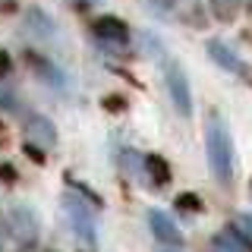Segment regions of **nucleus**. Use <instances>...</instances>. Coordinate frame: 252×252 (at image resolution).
<instances>
[{
  "label": "nucleus",
  "instance_id": "1",
  "mask_svg": "<svg viewBox=\"0 0 252 252\" xmlns=\"http://www.w3.org/2000/svg\"><path fill=\"white\" fill-rule=\"evenodd\" d=\"M205 145H208L211 173H215L220 183H230V177H233V142H230V132H227V123L220 120L218 114L208 117V126H205Z\"/></svg>",
  "mask_w": 252,
  "mask_h": 252
},
{
  "label": "nucleus",
  "instance_id": "2",
  "mask_svg": "<svg viewBox=\"0 0 252 252\" xmlns=\"http://www.w3.org/2000/svg\"><path fill=\"white\" fill-rule=\"evenodd\" d=\"M167 92H170V101H173V107H177V114H183V117L192 114L189 82H186V73L177 66V63H170V66H167Z\"/></svg>",
  "mask_w": 252,
  "mask_h": 252
},
{
  "label": "nucleus",
  "instance_id": "3",
  "mask_svg": "<svg viewBox=\"0 0 252 252\" xmlns=\"http://www.w3.org/2000/svg\"><path fill=\"white\" fill-rule=\"evenodd\" d=\"M92 32L98 38H104V41H126L129 38V29H126L123 19H117V16H98V19L92 22Z\"/></svg>",
  "mask_w": 252,
  "mask_h": 252
},
{
  "label": "nucleus",
  "instance_id": "4",
  "mask_svg": "<svg viewBox=\"0 0 252 252\" xmlns=\"http://www.w3.org/2000/svg\"><path fill=\"white\" fill-rule=\"evenodd\" d=\"M29 136L35 142H41V148H51L57 142V126H54L47 117H32L29 120Z\"/></svg>",
  "mask_w": 252,
  "mask_h": 252
},
{
  "label": "nucleus",
  "instance_id": "5",
  "mask_svg": "<svg viewBox=\"0 0 252 252\" xmlns=\"http://www.w3.org/2000/svg\"><path fill=\"white\" fill-rule=\"evenodd\" d=\"M145 173L152 177L155 186H167L170 183V167H167V161L158 158V155H148L145 158Z\"/></svg>",
  "mask_w": 252,
  "mask_h": 252
},
{
  "label": "nucleus",
  "instance_id": "6",
  "mask_svg": "<svg viewBox=\"0 0 252 252\" xmlns=\"http://www.w3.org/2000/svg\"><path fill=\"white\" fill-rule=\"evenodd\" d=\"M26 22H29V29H32V35H35V38H54V22H51V16H47V13L29 10Z\"/></svg>",
  "mask_w": 252,
  "mask_h": 252
},
{
  "label": "nucleus",
  "instance_id": "7",
  "mask_svg": "<svg viewBox=\"0 0 252 252\" xmlns=\"http://www.w3.org/2000/svg\"><path fill=\"white\" fill-rule=\"evenodd\" d=\"M208 54H211V60L220 63L224 69H230V73H236V69H240V63L233 60V51H230L224 41H208Z\"/></svg>",
  "mask_w": 252,
  "mask_h": 252
},
{
  "label": "nucleus",
  "instance_id": "8",
  "mask_svg": "<svg viewBox=\"0 0 252 252\" xmlns=\"http://www.w3.org/2000/svg\"><path fill=\"white\" fill-rule=\"evenodd\" d=\"M152 224H155L158 236H164V240H170V243H177V240H180V236H177V227H173L164 215H158V211H155V215H152Z\"/></svg>",
  "mask_w": 252,
  "mask_h": 252
},
{
  "label": "nucleus",
  "instance_id": "9",
  "mask_svg": "<svg viewBox=\"0 0 252 252\" xmlns=\"http://www.w3.org/2000/svg\"><path fill=\"white\" fill-rule=\"evenodd\" d=\"M177 208H183V211H199V195H192V192L177 195Z\"/></svg>",
  "mask_w": 252,
  "mask_h": 252
},
{
  "label": "nucleus",
  "instance_id": "10",
  "mask_svg": "<svg viewBox=\"0 0 252 252\" xmlns=\"http://www.w3.org/2000/svg\"><path fill=\"white\" fill-rule=\"evenodd\" d=\"M215 3V13H220V19L233 16V0H211Z\"/></svg>",
  "mask_w": 252,
  "mask_h": 252
},
{
  "label": "nucleus",
  "instance_id": "11",
  "mask_svg": "<svg viewBox=\"0 0 252 252\" xmlns=\"http://www.w3.org/2000/svg\"><path fill=\"white\" fill-rule=\"evenodd\" d=\"M104 107L117 114V110H123V107H126V101H123V98H114V94H110V98H104Z\"/></svg>",
  "mask_w": 252,
  "mask_h": 252
},
{
  "label": "nucleus",
  "instance_id": "12",
  "mask_svg": "<svg viewBox=\"0 0 252 252\" xmlns=\"http://www.w3.org/2000/svg\"><path fill=\"white\" fill-rule=\"evenodd\" d=\"M6 73H10V57L0 51V76H6Z\"/></svg>",
  "mask_w": 252,
  "mask_h": 252
},
{
  "label": "nucleus",
  "instance_id": "13",
  "mask_svg": "<svg viewBox=\"0 0 252 252\" xmlns=\"http://www.w3.org/2000/svg\"><path fill=\"white\" fill-rule=\"evenodd\" d=\"M26 152L32 155V161H44V152H38V148H32V145H26Z\"/></svg>",
  "mask_w": 252,
  "mask_h": 252
},
{
  "label": "nucleus",
  "instance_id": "14",
  "mask_svg": "<svg viewBox=\"0 0 252 252\" xmlns=\"http://www.w3.org/2000/svg\"><path fill=\"white\" fill-rule=\"evenodd\" d=\"M0 177H3V180H13V167H0Z\"/></svg>",
  "mask_w": 252,
  "mask_h": 252
}]
</instances>
